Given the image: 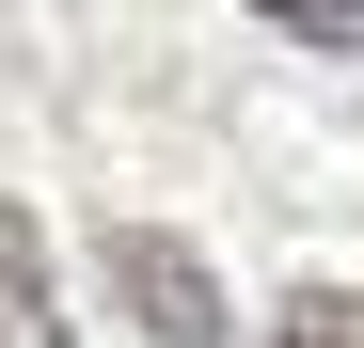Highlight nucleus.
I'll return each mask as SVG.
<instances>
[{
	"instance_id": "f03ea898",
	"label": "nucleus",
	"mask_w": 364,
	"mask_h": 348,
	"mask_svg": "<svg viewBox=\"0 0 364 348\" xmlns=\"http://www.w3.org/2000/svg\"><path fill=\"white\" fill-rule=\"evenodd\" d=\"M0 348H80L64 301H48V238H32V206H0Z\"/></svg>"
},
{
	"instance_id": "20e7f679",
	"label": "nucleus",
	"mask_w": 364,
	"mask_h": 348,
	"mask_svg": "<svg viewBox=\"0 0 364 348\" xmlns=\"http://www.w3.org/2000/svg\"><path fill=\"white\" fill-rule=\"evenodd\" d=\"M285 348H364V301H348V285H301V301H285Z\"/></svg>"
},
{
	"instance_id": "f257e3e1",
	"label": "nucleus",
	"mask_w": 364,
	"mask_h": 348,
	"mask_svg": "<svg viewBox=\"0 0 364 348\" xmlns=\"http://www.w3.org/2000/svg\"><path fill=\"white\" fill-rule=\"evenodd\" d=\"M95 269H111V301H127V332H143V348H222V285H206V254H191V238L111 222Z\"/></svg>"
},
{
	"instance_id": "7ed1b4c3",
	"label": "nucleus",
	"mask_w": 364,
	"mask_h": 348,
	"mask_svg": "<svg viewBox=\"0 0 364 348\" xmlns=\"http://www.w3.org/2000/svg\"><path fill=\"white\" fill-rule=\"evenodd\" d=\"M254 16H269V32H301V48H333V64L364 48V0H254Z\"/></svg>"
}]
</instances>
